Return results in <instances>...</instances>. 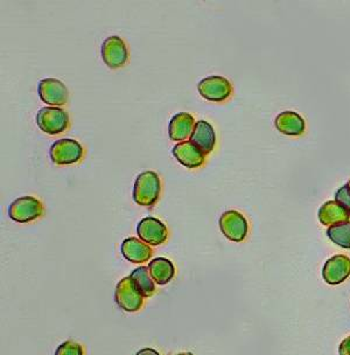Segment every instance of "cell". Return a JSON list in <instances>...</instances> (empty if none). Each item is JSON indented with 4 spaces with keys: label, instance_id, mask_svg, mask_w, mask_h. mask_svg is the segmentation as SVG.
Here are the masks:
<instances>
[{
    "label": "cell",
    "instance_id": "1",
    "mask_svg": "<svg viewBox=\"0 0 350 355\" xmlns=\"http://www.w3.org/2000/svg\"><path fill=\"white\" fill-rule=\"evenodd\" d=\"M161 192V179L155 171L140 172L133 185V199L141 206H153Z\"/></svg>",
    "mask_w": 350,
    "mask_h": 355
},
{
    "label": "cell",
    "instance_id": "2",
    "mask_svg": "<svg viewBox=\"0 0 350 355\" xmlns=\"http://www.w3.org/2000/svg\"><path fill=\"white\" fill-rule=\"evenodd\" d=\"M49 155L53 163L68 165L80 162L85 155V148L74 138H60L53 143L49 148Z\"/></svg>",
    "mask_w": 350,
    "mask_h": 355
},
{
    "label": "cell",
    "instance_id": "3",
    "mask_svg": "<svg viewBox=\"0 0 350 355\" xmlns=\"http://www.w3.org/2000/svg\"><path fill=\"white\" fill-rule=\"evenodd\" d=\"M44 204L35 196H19L8 206V215L17 222L33 221L44 214Z\"/></svg>",
    "mask_w": 350,
    "mask_h": 355
},
{
    "label": "cell",
    "instance_id": "4",
    "mask_svg": "<svg viewBox=\"0 0 350 355\" xmlns=\"http://www.w3.org/2000/svg\"><path fill=\"white\" fill-rule=\"evenodd\" d=\"M37 124L44 132L58 135L69 126V115L62 107H41L37 111Z\"/></svg>",
    "mask_w": 350,
    "mask_h": 355
},
{
    "label": "cell",
    "instance_id": "5",
    "mask_svg": "<svg viewBox=\"0 0 350 355\" xmlns=\"http://www.w3.org/2000/svg\"><path fill=\"white\" fill-rule=\"evenodd\" d=\"M114 300L126 312H137L144 304V297L138 291L130 276L122 278L119 282L114 293Z\"/></svg>",
    "mask_w": 350,
    "mask_h": 355
},
{
    "label": "cell",
    "instance_id": "6",
    "mask_svg": "<svg viewBox=\"0 0 350 355\" xmlns=\"http://www.w3.org/2000/svg\"><path fill=\"white\" fill-rule=\"evenodd\" d=\"M137 234L140 240L144 241L148 245H160L168 239V230L166 225L153 216L141 218L137 225Z\"/></svg>",
    "mask_w": 350,
    "mask_h": 355
},
{
    "label": "cell",
    "instance_id": "7",
    "mask_svg": "<svg viewBox=\"0 0 350 355\" xmlns=\"http://www.w3.org/2000/svg\"><path fill=\"white\" fill-rule=\"evenodd\" d=\"M102 59L110 68H119L124 66L129 59V49L124 39L119 35L105 37L100 47Z\"/></svg>",
    "mask_w": 350,
    "mask_h": 355
},
{
    "label": "cell",
    "instance_id": "8",
    "mask_svg": "<svg viewBox=\"0 0 350 355\" xmlns=\"http://www.w3.org/2000/svg\"><path fill=\"white\" fill-rule=\"evenodd\" d=\"M198 90L206 100L222 102L231 95L232 85L228 78L220 75H211L199 82Z\"/></svg>",
    "mask_w": 350,
    "mask_h": 355
},
{
    "label": "cell",
    "instance_id": "9",
    "mask_svg": "<svg viewBox=\"0 0 350 355\" xmlns=\"http://www.w3.org/2000/svg\"><path fill=\"white\" fill-rule=\"evenodd\" d=\"M220 228L225 237L234 242H242L249 232V223L245 216L240 211H227L220 218Z\"/></svg>",
    "mask_w": 350,
    "mask_h": 355
},
{
    "label": "cell",
    "instance_id": "10",
    "mask_svg": "<svg viewBox=\"0 0 350 355\" xmlns=\"http://www.w3.org/2000/svg\"><path fill=\"white\" fill-rule=\"evenodd\" d=\"M37 93L44 103L60 107L68 101V89L61 80L55 78H42L37 85Z\"/></svg>",
    "mask_w": 350,
    "mask_h": 355
},
{
    "label": "cell",
    "instance_id": "11",
    "mask_svg": "<svg viewBox=\"0 0 350 355\" xmlns=\"http://www.w3.org/2000/svg\"><path fill=\"white\" fill-rule=\"evenodd\" d=\"M350 276V259L346 255H335L324 263L322 277L329 285H339Z\"/></svg>",
    "mask_w": 350,
    "mask_h": 355
},
{
    "label": "cell",
    "instance_id": "12",
    "mask_svg": "<svg viewBox=\"0 0 350 355\" xmlns=\"http://www.w3.org/2000/svg\"><path fill=\"white\" fill-rule=\"evenodd\" d=\"M173 155L179 163L189 168H196L204 163V152L191 141H179L174 145Z\"/></svg>",
    "mask_w": 350,
    "mask_h": 355
},
{
    "label": "cell",
    "instance_id": "13",
    "mask_svg": "<svg viewBox=\"0 0 350 355\" xmlns=\"http://www.w3.org/2000/svg\"><path fill=\"white\" fill-rule=\"evenodd\" d=\"M121 252L128 261L136 264L146 262L153 254L151 247L137 237H128L123 241Z\"/></svg>",
    "mask_w": 350,
    "mask_h": 355
},
{
    "label": "cell",
    "instance_id": "14",
    "mask_svg": "<svg viewBox=\"0 0 350 355\" xmlns=\"http://www.w3.org/2000/svg\"><path fill=\"white\" fill-rule=\"evenodd\" d=\"M189 141L194 143L198 148H201L204 153L213 151L216 144V133L214 128L204 119L195 123Z\"/></svg>",
    "mask_w": 350,
    "mask_h": 355
},
{
    "label": "cell",
    "instance_id": "15",
    "mask_svg": "<svg viewBox=\"0 0 350 355\" xmlns=\"http://www.w3.org/2000/svg\"><path fill=\"white\" fill-rule=\"evenodd\" d=\"M195 123V119L189 112H177L170 119L168 124L170 139L184 141L191 137Z\"/></svg>",
    "mask_w": 350,
    "mask_h": 355
},
{
    "label": "cell",
    "instance_id": "16",
    "mask_svg": "<svg viewBox=\"0 0 350 355\" xmlns=\"http://www.w3.org/2000/svg\"><path fill=\"white\" fill-rule=\"evenodd\" d=\"M274 124H276L278 131L284 135H288V136H299L304 133L305 128H306L305 119L295 111L280 112L279 115L276 117Z\"/></svg>",
    "mask_w": 350,
    "mask_h": 355
},
{
    "label": "cell",
    "instance_id": "17",
    "mask_svg": "<svg viewBox=\"0 0 350 355\" xmlns=\"http://www.w3.org/2000/svg\"><path fill=\"white\" fill-rule=\"evenodd\" d=\"M349 213L336 200L326 201L319 209V220L324 226H333L336 223L348 221Z\"/></svg>",
    "mask_w": 350,
    "mask_h": 355
},
{
    "label": "cell",
    "instance_id": "18",
    "mask_svg": "<svg viewBox=\"0 0 350 355\" xmlns=\"http://www.w3.org/2000/svg\"><path fill=\"white\" fill-rule=\"evenodd\" d=\"M148 271L153 281L159 285H165L173 279L175 275V266L170 259L165 257H157L148 264Z\"/></svg>",
    "mask_w": 350,
    "mask_h": 355
},
{
    "label": "cell",
    "instance_id": "19",
    "mask_svg": "<svg viewBox=\"0 0 350 355\" xmlns=\"http://www.w3.org/2000/svg\"><path fill=\"white\" fill-rule=\"evenodd\" d=\"M130 277L132 278L133 283L143 297L148 298L155 293V281L150 275L148 266H143L137 268L132 271V274L130 275Z\"/></svg>",
    "mask_w": 350,
    "mask_h": 355
},
{
    "label": "cell",
    "instance_id": "20",
    "mask_svg": "<svg viewBox=\"0 0 350 355\" xmlns=\"http://www.w3.org/2000/svg\"><path fill=\"white\" fill-rule=\"evenodd\" d=\"M327 236L344 249H350V221L341 222L329 227Z\"/></svg>",
    "mask_w": 350,
    "mask_h": 355
},
{
    "label": "cell",
    "instance_id": "21",
    "mask_svg": "<svg viewBox=\"0 0 350 355\" xmlns=\"http://www.w3.org/2000/svg\"><path fill=\"white\" fill-rule=\"evenodd\" d=\"M55 355H83V348L75 341H64L56 349Z\"/></svg>",
    "mask_w": 350,
    "mask_h": 355
},
{
    "label": "cell",
    "instance_id": "22",
    "mask_svg": "<svg viewBox=\"0 0 350 355\" xmlns=\"http://www.w3.org/2000/svg\"><path fill=\"white\" fill-rule=\"evenodd\" d=\"M335 200L339 204L342 205L346 208L347 211L349 213L350 216V187L348 184L340 187L335 193Z\"/></svg>",
    "mask_w": 350,
    "mask_h": 355
},
{
    "label": "cell",
    "instance_id": "23",
    "mask_svg": "<svg viewBox=\"0 0 350 355\" xmlns=\"http://www.w3.org/2000/svg\"><path fill=\"white\" fill-rule=\"evenodd\" d=\"M340 355H350V336L347 337L341 343L339 347Z\"/></svg>",
    "mask_w": 350,
    "mask_h": 355
},
{
    "label": "cell",
    "instance_id": "24",
    "mask_svg": "<svg viewBox=\"0 0 350 355\" xmlns=\"http://www.w3.org/2000/svg\"><path fill=\"white\" fill-rule=\"evenodd\" d=\"M136 355H161L158 351H155L153 348H143L139 352H137Z\"/></svg>",
    "mask_w": 350,
    "mask_h": 355
},
{
    "label": "cell",
    "instance_id": "25",
    "mask_svg": "<svg viewBox=\"0 0 350 355\" xmlns=\"http://www.w3.org/2000/svg\"><path fill=\"white\" fill-rule=\"evenodd\" d=\"M177 355H193L192 353H179Z\"/></svg>",
    "mask_w": 350,
    "mask_h": 355
},
{
    "label": "cell",
    "instance_id": "26",
    "mask_svg": "<svg viewBox=\"0 0 350 355\" xmlns=\"http://www.w3.org/2000/svg\"><path fill=\"white\" fill-rule=\"evenodd\" d=\"M347 184H348V186H349V187H350V180H349V182H347Z\"/></svg>",
    "mask_w": 350,
    "mask_h": 355
}]
</instances>
